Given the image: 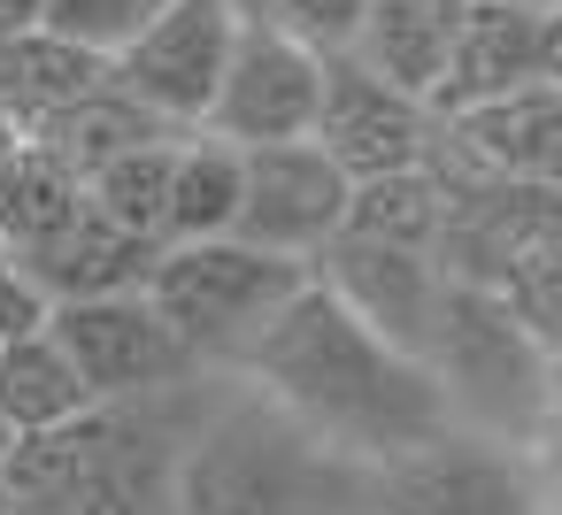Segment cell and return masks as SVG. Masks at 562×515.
<instances>
[{"mask_svg":"<svg viewBox=\"0 0 562 515\" xmlns=\"http://www.w3.org/2000/svg\"><path fill=\"white\" fill-rule=\"evenodd\" d=\"M170 392L93 400L55 431H24L0 461L16 515H170V461L186 446Z\"/></svg>","mask_w":562,"mask_h":515,"instance_id":"obj_3","label":"cell"},{"mask_svg":"<svg viewBox=\"0 0 562 515\" xmlns=\"http://www.w3.org/2000/svg\"><path fill=\"white\" fill-rule=\"evenodd\" d=\"M301 277H308V262L270 254L239 231H216V239H170L155 254L147 300L193 346V362H239L247 339L301 293Z\"/></svg>","mask_w":562,"mask_h":515,"instance_id":"obj_5","label":"cell"},{"mask_svg":"<svg viewBox=\"0 0 562 515\" xmlns=\"http://www.w3.org/2000/svg\"><path fill=\"white\" fill-rule=\"evenodd\" d=\"M339 224H347V170L316 139L239 147V216H232L239 239L308 262Z\"/></svg>","mask_w":562,"mask_h":515,"instance_id":"obj_11","label":"cell"},{"mask_svg":"<svg viewBox=\"0 0 562 515\" xmlns=\"http://www.w3.org/2000/svg\"><path fill=\"white\" fill-rule=\"evenodd\" d=\"M524 9H547V16H554V9H562V0H524Z\"/></svg>","mask_w":562,"mask_h":515,"instance_id":"obj_31","label":"cell"},{"mask_svg":"<svg viewBox=\"0 0 562 515\" xmlns=\"http://www.w3.org/2000/svg\"><path fill=\"white\" fill-rule=\"evenodd\" d=\"M86 408H93V392H86V377L63 354L55 331H24V339L0 346V423H9L16 438L24 431H55V423H70Z\"/></svg>","mask_w":562,"mask_h":515,"instance_id":"obj_20","label":"cell"},{"mask_svg":"<svg viewBox=\"0 0 562 515\" xmlns=\"http://www.w3.org/2000/svg\"><path fill=\"white\" fill-rule=\"evenodd\" d=\"M170 147H178V131L124 147L116 162H101V170L86 178V201H93L101 216H116L124 231L162 239V216H170Z\"/></svg>","mask_w":562,"mask_h":515,"instance_id":"obj_23","label":"cell"},{"mask_svg":"<svg viewBox=\"0 0 562 515\" xmlns=\"http://www.w3.org/2000/svg\"><path fill=\"white\" fill-rule=\"evenodd\" d=\"M378 515H539V484L508 438L447 423L378 461Z\"/></svg>","mask_w":562,"mask_h":515,"instance_id":"obj_7","label":"cell"},{"mask_svg":"<svg viewBox=\"0 0 562 515\" xmlns=\"http://www.w3.org/2000/svg\"><path fill=\"white\" fill-rule=\"evenodd\" d=\"M78 208H86V185H78L47 147H32L24 131L0 147V254L47 247Z\"/></svg>","mask_w":562,"mask_h":515,"instance_id":"obj_19","label":"cell"},{"mask_svg":"<svg viewBox=\"0 0 562 515\" xmlns=\"http://www.w3.org/2000/svg\"><path fill=\"white\" fill-rule=\"evenodd\" d=\"M47 316H55L47 285H40L16 254H0V346L24 339V331H47Z\"/></svg>","mask_w":562,"mask_h":515,"instance_id":"obj_26","label":"cell"},{"mask_svg":"<svg viewBox=\"0 0 562 515\" xmlns=\"http://www.w3.org/2000/svg\"><path fill=\"white\" fill-rule=\"evenodd\" d=\"M531 78H554V16L524 9V0H462V24H454L439 85H431V108L462 116V108L501 101Z\"/></svg>","mask_w":562,"mask_h":515,"instance_id":"obj_13","label":"cell"},{"mask_svg":"<svg viewBox=\"0 0 562 515\" xmlns=\"http://www.w3.org/2000/svg\"><path fill=\"white\" fill-rule=\"evenodd\" d=\"M308 277L331 285L378 339L424 354L431 339V316H439V293H447V270L439 254L424 247H385V239H362V231H331L316 254H308Z\"/></svg>","mask_w":562,"mask_h":515,"instance_id":"obj_12","label":"cell"},{"mask_svg":"<svg viewBox=\"0 0 562 515\" xmlns=\"http://www.w3.org/2000/svg\"><path fill=\"white\" fill-rule=\"evenodd\" d=\"M554 78H562V9H554Z\"/></svg>","mask_w":562,"mask_h":515,"instance_id":"obj_28","label":"cell"},{"mask_svg":"<svg viewBox=\"0 0 562 515\" xmlns=\"http://www.w3.org/2000/svg\"><path fill=\"white\" fill-rule=\"evenodd\" d=\"M170 515H378V461L339 454L262 385L186 423Z\"/></svg>","mask_w":562,"mask_h":515,"instance_id":"obj_2","label":"cell"},{"mask_svg":"<svg viewBox=\"0 0 562 515\" xmlns=\"http://www.w3.org/2000/svg\"><path fill=\"white\" fill-rule=\"evenodd\" d=\"M362 9H370V0H262V16H270V24H285L293 39H308L316 55L347 47V39H355V24H362Z\"/></svg>","mask_w":562,"mask_h":515,"instance_id":"obj_25","label":"cell"},{"mask_svg":"<svg viewBox=\"0 0 562 515\" xmlns=\"http://www.w3.org/2000/svg\"><path fill=\"white\" fill-rule=\"evenodd\" d=\"M109 78V55L55 32V24H32V32H9L0 39V124L9 131H32L40 116H55L63 101L93 93Z\"/></svg>","mask_w":562,"mask_h":515,"instance_id":"obj_16","label":"cell"},{"mask_svg":"<svg viewBox=\"0 0 562 515\" xmlns=\"http://www.w3.org/2000/svg\"><path fill=\"white\" fill-rule=\"evenodd\" d=\"M454 131V147L493 170V178H524V185H562V78H531L501 101H477L462 116H439Z\"/></svg>","mask_w":562,"mask_h":515,"instance_id":"obj_14","label":"cell"},{"mask_svg":"<svg viewBox=\"0 0 562 515\" xmlns=\"http://www.w3.org/2000/svg\"><path fill=\"white\" fill-rule=\"evenodd\" d=\"M316 85H324V55L308 39H293L285 24H270L262 9H239L216 101L201 116V131L232 139V147H262V139H308L316 124Z\"/></svg>","mask_w":562,"mask_h":515,"instance_id":"obj_8","label":"cell"},{"mask_svg":"<svg viewBox=\"0 0 562 515\" xmlns=\"http://www.w3.org/2000/svg\"><path fill=\"white\" fill-rule=\"evenodd\" d=\"M424 369L439 377L447 415L462 431H485L508 446H531L554 408V385H547L554 354L508 316V300L493 285L454 277V270H447V293H439V316L424 339Z\"/></svg>","mask_w":562,"mask_h":515,"instance_id":"obj_4","label":"cell"},{"mask_svg":"<svg viewBox=\"0 0 562 515\" xmlns=\"http://www.w3.org/2000/svg\"><path fill=\"white\" fill-rule=\"evenodd\" d=\"M0 515H16V492H9V477H0Z\"/></svg>","mask_w":562,"mask_h":515,"instance_id":"obj_29","label":"cell"},{"mask_svg":"<svg viewBox=\"0 0 562 515\" xmlns=\"http://www.w3.org/2000/svg\"><path fill=\"white\" fill-rule=\"evenodd\" d=\"M32 24H47V0H0V39L32 32Z\"/></svg>","mask_w":562,"mask_h":515,"instance_id":"obj_27","label":"cell"},{"mask_svg":"<svg viewBox=\"0 0 562 515\" xmlns=\"http://www.w3.org/2000/svg\"><path fill=\"white\" fill-rule=\"evenodd\" d=\"M47 331L63 339V354L78 362L93 400H139V392H170L186 385L201 362L193 346L162 323V308L139 293H93V300H55Z\"/></svg>","mask_w":562,"mask_h":515,"instance_id":"obj_9","label":"cell"},{"mask_svg":"<svg viewBox=\"0 0 562 515\" xmlns=\"http://www.w3.org/2000/svg\"><path fill=\"white\" fill-rule=\"evenodd\" d=\"M155 9H162V0H47V24L109 55V47H116V39H132Z\"/></svg>","mask_w":562,"mask_h":515,"instance_id":"obj_24","label":"cell"},{"mask_svg":"<svg viewBox=\"0 0 562 515\" xmlns=\"http://www.w3.org/2000/svg\"><path fill=\"white\" fill-rule=\"evenodd\" d=\"M447 224V185L431 162H401V170H378V178H355L347 185V224L339 231H362V239H385V247H424L439 239Z\"/></svg>","mask_w":562,"mask_h":515,"instance_id":"obj_22","label":"cell"},{"mask_svg":"<svg viewBox=\"0 0 562 515\" xmlns=\"http://www.w3.org/2000/svg\"><path fill=\"white\" fill-rule=\"evenodd\" d=\"M162 131H178V124H162V116H155L147 101H132L116 78H101L93 93H78V101H63L55 116H40L24 139H32V147H47V154L86 185L101 162H116V154H124V147H139V139H162Z\"/></svg>","mask_w":562,"mask_h":515,"instance_id":"obj_18","label":"cell"},{"mask_svg":"<svg viewBox=\"0 0 562 515\" xmlns=\"http://www.w3.org/2000/svg\"><path fill=\"white\" fill-rule=\"evenodd\" d=\"M239 216V147L216 131H178L170 147V216H162V247L170 239H216Z\"/></svg>","mask_w":562,"mask_h":515,"instance_id":"obj_21","label":"cell"},{"mask_svg":"<svg viewBox=\"0 0 562 515\" xmlns=\"http://www.w3.org/2000/svg\"><path fill=\"white\" fill-rule=\"evenodd\" d=\"M239 369H247V385H262L278 408H293L316 438H331L355 461H393L454 423L424 354L378 339L316 277H301V293L247 339Z\"/></svg>","mask_w":562,"mask_h":515,"instance_id":"obj_1","label":"cell"},{"mask_svg":"<svg viewBox=\"0 0 562 515\" xmlns=\"http://www.w3.org/2000/svg\"><path fill=\"white\" fill-rule=\"evenodd\" d=\"M232 32H239V0H162L132 39L109 47V78L132 101H147L162 124L193 131L216 101Z\"/></svg>","mask_w":562,"mask_h":515,"instance_id":"obj_6","label":"cell"},{"mask_svg":"<svg viewBox=\"0 0 562 515\" xmlns=\"http://www.w3.org/2000/svg\"><path fill=\"white\" fill-rule=\"evenodd\" d=\"M9 446H16V431H9V423H0V461H9Z\"/></svg>","mask_w":562,"mask_h":515,"instance_id":"obj_30","label":"cell"},{"mask_svg":"<svg viewBox=\"0 0 562 515\" xmlns=\"http://www.w3.org/2000/svg\"><path fill=\"white\" fill-rule=\"evenodd\" d=\"M155 254H162V239L124 231L116 216H101V208L86 201L47 247L16 254V262L47 285V300H93V293H139V285L155 277Z\"/></svg>","mask_w":562,"mask_h":515,"instance_id":"obj_15","label":"cell"},{"mask_svg":"<svg viewBox=\"0 0 562 515\" xmlns=\"http://www.w3.org/2000/svg\"><path fill=\"white\" fill-rule=\"evenodd\" d=\"M431 131H439V108H431V101H416L408 85L378 78V70L355 62L347 47L324 55V85H316V124H308V139L347 170V185H355V178H378V170H401V162H424Z\"/></svg>","mask_w":562,"mask_h":515,"instance_id":"obj_10","label":"cell"},{"mask_svg":"<svg viewBox=\"0 0 562 515\" xmlns=\"http://www.w3.org/2000/svg\"><path fill=\"white\" fill-rule=\"evenodd\" d=\"M454 24H462V0H370L347 55L370 62L378 78L408 85L416 101H431V85L447 70V47H454Z\"/></svg>","mask_w":562,"mask_h":515,"instance_id":"obj_17","label":"cell"}]
</instances>
